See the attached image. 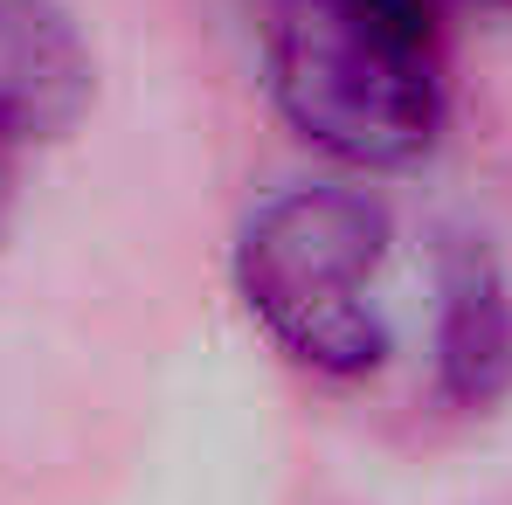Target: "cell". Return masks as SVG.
<instances>
[{
	"label": "cell",
	"mask_w": 512,
	"mask_h": 505,
	"mask_svg": "<svg viewBox=\"0 0 512 505\" xmlns=\"http://www.w3.org/2000/svg\"><path fill=\"white\" fill-rule=\"evenodd\" d=\"M263 70L277 118L346 173H402L443 139L429 0H270Z\"/></svg>",
	"instance_id": "obj_1"
},
{
	"label": "cell",
	"mask_w": 512,
	"mask_h": 505,
	"mask_svg": "<svg viewBox=\"0 0 512 505\" xmlns=\"http://www.w3.org/2000/svg\"><path fill=\"white\" fill-rule=\"evenodd\" d=\"M388 208L367 187L305 180L256 201L236 236V298L284 360L319 381H367L388 360L381 270H388Z\"/></svg>",
	"instance_id": "obj_2"
},
{
	"label": "cell",
	"mask_w": 512,
	"mask_h": 505,
	"mask_svg": "<svg viewBox=\"0 0 512 505\" xmlns=\"http://www.w3.org/2000/svg\"><path fill=\"white\" fill-rule=\"evenodd\" d=\"M436 388L464 416L512 395V277L478 236H450L436 263Z\"/></svg>",
	"instance_id": "obj_3"
},
{
	"label": "cell",
	"mask_w": 512,
	"mask_h": 505,
	"mask_svg": "<svg viewBox=\"0 0 512 505\" xmlns=\"http://www.w3.org/2000/svg\"><path fill=\"white\" fill-rule=\"evenodd\" d=\"M97 97V63L63 0H0V132L56 139Z\"/></svg>",
	"instance_id": "obj_4"
},
{
	"label": "cell",
	"mask_w": 512,
	"mask_h": 505,
	"mask_svg": "<svg viewBox=\"0 0 512 505\" xmlns=\"http://www.w3.org/2000/svg\"><path fill=\"white\" fill-rule=\"evenodd\" d=\"M14 194H21V139L0 132V236H7V222H14Z\"/></svg>",
	"instance_id": "obj_5"
}]
</instances>
